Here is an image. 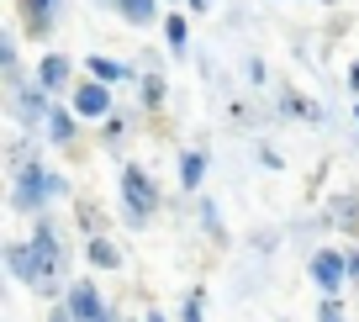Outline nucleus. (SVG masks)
<instances>
[{
    "mask_svg": "<svg viewBox=\"0 0 359 322\" xmlns=\"http://www.w3.org/2000/svg\"><path fill=\"white\" fill-rule=\"evenodd\" d=\"M143 90H148V106H158V100H164V79H158V74H148Z\"/></svg>",
    "mask_w": 359,
    "mask_h": 322,
    "instance_id": "17",
    "label": "nucleus"
},
{
    "mask_svg": "<svg viewBox=\"0 0 359 322\" xmlns=\"http://www.w3.org/2000/svg\"><path fill=\"white\" fill-rule=\"evenodd\" d=\"M53 11H58V0H27V32L43 37L53 27Z\"/></svg>",
    "mask_w": 359,
    "mask_h": 322,
    "instance_id": "9",
    "label": "nucleus"
},
{
    "mask_svg": "<svg viewBox=\"0 0 359 322\" xmlns=\"http://www.w3.org/2000/svg\"><path fill=\"white\" fill-rule=\"evenodd\" d=\"M90 74H95V79H133V69L111 64V58H90Z\"/></svg>",
    "mask_w": 359,
    "mask_h": 322,
    "instance_id": "14",
    "label": "nucleus"
},
{
    "mask_svg": "<svg viewBox=\"0 0 359 322\" xmlns=\"http://www.w3.org/2000/svg\"><path fill=\"white\" fill-rule=\"evenodd\" d=\"M48 133H53V143H69V137H74V122H69L64 112H48Z\"/></svg>",
    "mask_w": 359,
    "mask_h": 322,
    "instance_id": "15",
    "label": "nucleus"
},
{
    "mask_svg": "<svg viewBox=\"0 0 359 322\" xmlns=\"http://www.w3.org/2000/svg\"><path fill=\"white\" fill-rule=\"evenodd\" d=\"M344 275H348V259H344V254H317V259H312V280L327 290V296H338Z\"/></svg>",
    "mask_w": 359,
    "mask_h": 322,
    "instance_id": "5",
    "label": "nucleus"
},
{
    "mask_svg": "<svg viewBox=\"0 0 359 322\" xmlns=\"http://www.w3.org/2000/svg\"><path fill=\"white\" fill-rule=\"evenodd\" d=\"M122 196H127V211H133L137 222L154 217V206H158V190H154V180H148L143 169H122Z\"/></svg>",
    "mask_w": 359,
    "mask_h": 322,
    "instance_id": "3",
    "label": "nucleus"
},
{
    "mask_svg": "<svg viewBox=\"0 0 359 322\" xmlns=\"http://www.w3.org/2000/svg\"><path fill=\"white\" fill-rule=\"evenodd\" d=\"M37 85H43V90H64L69 85V58L48 53L43 64H37Z\"/></svg>",
    "mask_w": 359,
    "mask_h": 322,
    "instance_id": "8",
    "label": "nucleus"
},
{
    "mask_svg": "<svg viewBox=\"0 0 359 322\" xmlns=\"http://www.w3.org/2000/svg\"><path fill=\"white\" fill-rule=\"evenodd\" d=\"M69 317H74V322H111L90 280H74V286H69Z\"/></svg>",
    "mask_w": 359,
    "mask_h": 322,
    "instance_id": "4",
    "label": "nucleus"
},
{
    "mask_svg": "<svg viewBox=\"0 0 359 322\" xmlns=\"http://www.w3.org/2000/svg\"><path fill=\"white\" fill-rule=\"evenodd\" d=\"M169 43H175V48L185 43V22H180V16H169Z\"/></svg>",
    "mask_w": 359,
    "mask_h": 322,
    "instance_id": "18",
    "label": "nucleus"
},
{
    "mask_svg": "<svg viewBox=\"0 0 359 322\" xmlns=\"http://www.w3.org/2000/svg\"><path fill=\"white\" fill-rule=\"evenodd\" d=\"M333 222L344 227V233L359 238V196H338V201H333Z\"/></svg>",
    "mask_w": 359,
    "mask_h": 322,
    "instance_id": "10",
    "label": "nucleus"
},
{
    "mask_svg": "<svg viewBox=\"0 0 359 322\" xmlns=\"http://www.w3.org/2000/svg\"><path fill=\"white\" fill-rule=\"evenodd\" d=\"M79 222H85L90 233H101V227H106V222H101V206H95V201H79Z\"/></svg>",
    "mask_w": 359,
    "mask_h": 322,
    "instance_id": "16",
    "label": "nucleus"
},
{
    "mask_svg": "<svg viewBox=\"0 0 359 322\" xmlns=\"http://www.w3.org/2000/svg\"><path fill=\"white\" fill-rule=\"evenodd\" d=\"M32 259H37V269H43V296L58 286V275H64V248H58V238H53V222H37V233H32Z\"/></svg>",
    "mask_w": 359,
    "mask_h": 322,
    "instance_id": "1",
    "label": "nucleus"
},
{
    "mask_svg": "<svg viewBox=\"0 0 359 322\" xmlns=\"http://www.w3.org/2000/svg\"><path fill=\"white\" fill-rule=\"evenodd\" d=\"M185 322H201V290H196V296L185 301Z\"/></svg>",
    "mask_w": 359,
    "mask_h": 322,
    "instance_id": "19",
    "label": "nucleus"
},
{
    "mask_svg": "<svg viewBox=\"0 0 359 322\" xmlns=\"http://www.w3.org/2000/svg\"><path fill=\"white\" fill-rule=\"evenodd\" d=\"M90 264H101V269H116L122 259H116V248L106 243V238H90Z\"/></svg>",
    "mask_w": 359,
    "mask_h": 322,
    "instance_id": "13",
    "label": "nucleus"
},
{
    "mask_svg": "<svg viewBox=\"0 0 359 322\" xmlns=\"http://www.w3.org/2000/svg\"><path fill=\"white\" fill-rule=\"evenodd\" d=\"M116 6H122V16H127L133 27H148V22H154V0H116Z\"/></svg>",
    "mask_w": 359,
    "mask_h": 322,
    "instance_id": "11",
    "label": "nucleus"
},
{
    "mask_svg": "<svg viewBox=\"0 0 359 322\" xmlns=\"http://www.w3.org/2000/svg\"><path fill=\"white\" fill-rule=\"evenodd\" d=\"M348 275H354V280H359V254H354V259H348Z\"/></svg>",
    "mask_w": 359,
    "mask_h": 322,
    "instance_id": "21",
    "label": "nucleus"
},
{
    "mask_svg": "<svg viewBox=\"0 0 359 322\" xmlns=\"http://www.w3.org/2000/svg\"><path fill=\"white\" fill-rule=\"evenodd\" d=\"M6 259H11V275L16 280H27V286H37V290H43V269H37V259H32V243H11V254H6Z\"/></svg>",
    "mask_w": 359,
    "mask_h": 322,
    "instance_id": "6",
    "label": "nucleus"
},
{
    "mask_svg": "<svg viewBox=\"0 0 359 322\" xmlns=\"http://www.w3.org/2000/svg\"><path fill=\"white\" fill-rule=\"evenodd\" d=\"M323 322H344V317H338V301H333V296L323 301Z\"/></svg>",
    "mask_w": 359,
    "mask_h": 322,
    "instance_id": "20",
    "label": "nucleus"
},
{
    "mask_svg": "<svg viewBox=\"0 0 359 322\" xmlns=\"http://www.w3.org/2000/svg\"><path fill=\"white\" fill-rule=\"evenodd\" d=\"M148 322H164V317H158V311H148Z\"/></svg>",
    "mask_w": 359,
    "mask_h": 322,
    "instance_id": "23",
    "label": "nucleus"
},
{
    "mask_svg": "<svg viewBox=\"0 0 359 322\" xmlns=\"http://www.w3.org/2000/svg\"><path fill=\"white\" fill-rule=\"evenodd\" d=\"M106 106H111L106 85H79V90H74V112H79V116H101Z\"/></svg>",
    "mask_w": 359,
    "mask_h": 322,
    "instance_id": "7",
    "label": "nucleus"
},
{
    "mask_svg": "<svg viewBox=\"0 0 359 322\" xmlns=\"http://www.w3.org/2000/svg\"><path fill=\"white\" fill-rule=\"evenodd\" d=\"M201 175H206V159L201 154H185V164H180V185L196 190V185H201Z\"/></svg>",
    "mask_w": 359,
    "mask_h": 322,
    "instance_id": "12",
    "label": "nucleus"
},
{
    "mask_svg": "<svg viewBox=\"0 0 359 322\" xmlns=\"http://www.w3.org/2000/svg\"><path fill=\"white\" fill-rule=\"evenodd\" d=\"M48 322H74V317H69V311H53V317H48Z\"/></svg>",
    "mask_w": 359,
    "mask_h": 322,
    "instance_id": "22",
    "label": "nucleus"
},
{
    "mask_svg": "<svg viewBox=\"0 0 359 322\" xmlns=\"http://www.w3.org/2000/svg\"><path fill=\"white\" fill-rule=\"evenodd\" d=\"M58 190H64V180H58V175H48V169H27V175L16 180L11 201H16L22 211H37V206H48Z\"/></svg>",
    "mask_w": 359,
    "mask_h": 322,
    "instance_id": "2",
    "label": "nucleus"
}]
</instances>
